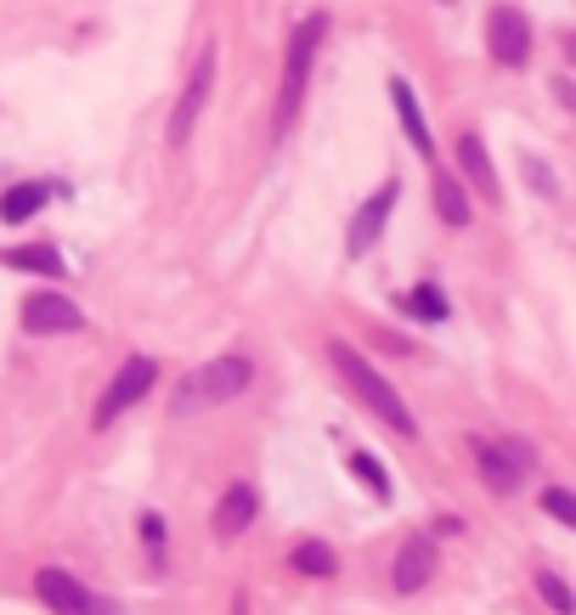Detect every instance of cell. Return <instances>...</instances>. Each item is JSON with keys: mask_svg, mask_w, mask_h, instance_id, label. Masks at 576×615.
<instances>
[{"mask_svg": "<svg viewBox=\"0 0 576 615\" xmlns=\"http://www.w3.org/2000/svg\"><path fill=\"white\" fill-rule=\"evenodd\" d=\"M436 215L447 220V226H469L474 220V204H469V186L458 181V175H436Z\"/></svg>", "mask_w": 576, "mask_h": 615, "instance_id": "e0dca14e", "label": "cell"}, {"mask_svg": "<svg viewBox=\"0 0 576 615\" xmlns=\"http://www.w3.org/2000/svg\"><path fill=\"white\" fill-rule=\"evenodd\" d=\"M328 40V12H311L306 23H295L288 34V52H282V90H277V119H271V136L282 141L295 130L300 108H306V85H311V68H317V52Z\"/></svg>", "mask_w": 576, "mask_h": 615, "instance_id": "7a4b0ae2", "label": "cell"}, {"mask_svg": "<svg viewBox=\"0 0 576 615\" xmlns=\"http://www.w3.org/2000/svg\"><path fill=\"white\" fill-rule=\"evenodd\" d=\"M458 164H463V181L474 186V193L498 204V170H492V153H487V141H480L474 130H463V136H458Z\"/></svg>", "mask_w": 576, "mask_h": 615, "instance_id": "5bb4252c", "label": "cell"}, {"mask_svg": "<svg viewBox=\"0 0 576 615\" xmlns=\"http://www.w3.org/2000/svg\"><path fill=\"white\" fill-rule=\"evenodd\" d=\"M345 463H351V475H356V481H362V486H367L378 503H391V475H384V463H378L373 452H362V446H356Z\"/></svg>", "mask_w": 576, "mask_h": 615, "instance_id": "d6986e66", "label": "cell"}, {"mask_svg": "<svg viewBox=\"0 0 576 615\" xmlns=\"http://www.w3.org/2000/svg\"><path fill=\"white\" fill-rule=\"evenodd\" d=\"M520 175L532 181V186H537L543 198H559V181H554V170H548L543 159H532V153H525V159H520Z\"/></svg>", "mask_w": 576, "mask_h": 615, "instance_id": "7402d4cb", "label": "cell"}, {"mask_svg": "<svg viewBox=\"0 0 576 615\" xmlns=\"http://www.w3.org/2000/svg\"><path fill=\"white\" fill-rule=\"evenodd\" d=\"M23 327H29L34 339L79 334V327H85V311H79L68 294H57V289H34V294L23 300Z\"/></svg>", "mask_w": 576, "mask_h": 615, "instance_id": "9c48e42d", "label": "cell"}, {"mask_svg": "<svg viewBox=\"0 0 576 615\" xmlns=\"http://www.w3.org/2000/svg\"><path fill=\"white\" fill-rule=\"evenodd\" d=\"M255 514H260V492L237 481V486H226V492H221V503H215V519H210V531H215L221 542H237V537H244V531L255 526Z\"/></svg>", "mask_w": 576, "mask_h": 615, "instance_id": "7c38bea8", "label": "cell"}, {"mask_svg": "<svg viewBox=\"0 0 576 615\" xmlns=\"http://www.w3.org/2000/svg\"><path fill=\"white\" fill-rule=\"evenodd\" d=\"M141 537H148L153 553H164V519L159 514H141Z\"/></svg>", "mask_w": 576, "mask_h": 615, "instance_id": "cb8c5ba5", "label": "cell"}, {"mask_svg": "<svg viewBox=\"0 0 576 615\" xmlns=\"http://www.w3.org/2000/svg\"><path fill=\"white\" fill-rule=\"evenodd\" d=\"M396 198H402V181L391 175V181H378L373 193L356 204V215H351V231H345V255H351V260L373 255V244L384 238V226H391V209H396Z\"/></svg>", "mask_w": 576, "mask_h": 615, "instance_id": "52a82bcc", "label": "cell"}, {"mask_svg": "<svg viewBox=\"0 0 576 615\" xmlns=\"http://www.w3.org/2000/svg\"><path fill=\"white\" fill-rule=\"evenodd\" d=\"M543 508L559 519V526H570V531H576V492H565V486H548V492H543Z\"/></svg>", "mask_w": 576, "mask_h": 615, "instance_id": "603a6c76", "label": "cell"}, {"mask_svg": "<svg viewBox=\"0 0 576 615\" xmlns=\"http://www.w3.org/2000/svg\"><path fill=\"white\" fill-rule=\"evenodd\" d=\"M255 385V362L249 356H215L199 373H186V385L175 396V412H199V407H221L232 396H244Z\"/></svg>", "mask_w": 576, "mask_h": 615, "instance_id": "3957f363", "label": "cell"}, {"mask_svg": "<svg viewBox=\"0 0 576 615\" xmlns=\"http://www.w3.org/2000/svg\"><path fill=\"white\" fill-rule=\"evenodd\" d=\"M153 378H159V362L153 356H130L114 378H108V390H103V401H96V412H90V423L96 430H108V423H119L141 396L153 390Z\"/></svg>", "mask_w": 576, "mask_h": 615, "instance_id": "5b68a950", "label": "cell"}, {"mask_svg": "<svg viewBox=\"0 0 576 615\" xmlns=\"http://www.w3.org/2000/svg\"><path fill=\"white\" fill-rule=\"evenodd\" d=\"M391 102H396V119H402V130H407V141H413V153H418V159H436V136H429V125H424V108H418L413 85H407L402 74L391 79Z\"/></svg>", "mask_w": 576, "mask_h": 615, "instance_id": "4fadbf2b", "label": "cell"}, {"mask_svg": "<svg viewBox=\"0 0 576 615\" xmlns=\"http://www.w3.org/2000/svg\"><path fill=\"white\" fill-rule=\"evenodd\" d=\"M537 598L554 609V615H576V593L559 571H537Z\"/></svg>", "mask_w": 576, "mask_h": 615, "instance_id": "ffe728a7", "label": "cell"}, {"mask_svg": "<svg viewBox=\"0 0 576 615\" xmlns=\"http://www.w3.org/2000/svg\"><path fill=\"white\" fill-rule=\"evenodd\" d=\"M436 564H441L436 542H429V537H407V542H402V553H396V564H391V587H396L402 598L424 593V587H429V576H436Z\"/></svg>", "mask_w": 576, "mask_h": 615, "instance_id": "8fae6325", "label": "cell"}, {"mask_svg": "<svg viewBox=\"0 0 576 615\" xmlns=\"http://www.w3.org/2000/svg\"><path fill=\"white\" fill-rule=\"evenodd\" d=\"M295 571H306V576H333V571H340V559H333L328 542H300V548H295Z\"/></svg>", "mask_w": 576, "mask_h": 615, "instance_id": "44dd1931", "label": "cell"}, {"mask_svg": "<svg viewBox=\"0 0 576 615\" xmlns=\"http://www.w3.org/2000/svg\"><path fill=\"white\" fill-rule=\"evenodd\" d=\"M210 85H215V45H204L199 63H192V74H186V90H181V102L170 114V148H186L192 125H199V114L210 102Z\"/></svg>", "mask_w": 576, "mask_h": 615, "instance_id": "30bf717a", "label": "cell"}, {"mask_svg": "<svg viewBox=\"0 0 576 615\" xmlns=\"http://www.w3.org/2000/svg\"><path fill=\"white\" fill-rule=\"evenodd\" d=\"M554 97H559V102L576 114V85H570V79H554Z\"/></svg>", "mask_w": 576, "mask_h": 615, "instance_id": "d4e9b609", "label": "cell"}, {"mask_svg": "<svg viewBox=\"0 0 576 615\" xmlns=\"http://www.w3.org/2000/svg\"><path fill=\"white\" fill-rule=\"evenodd\" d=\"M441 7H452V0H441Z\"/></svg>", "mask_w": 576, "mask_h": 615, "instance_id": "4316f807", "label": "cell"}, {"mask_svg": "<svg viewBox=\"0 0 576 615\" xmlns=\"http://www.w3.org/2000/svg\"><path fill=\"white\" fill-rule=\"evenodd\" d=\"M34 593H40V604L52 609V615H125L114 598L90 593L79 576L57 571V564H45V571H34Z\"/></svg>", "mask_w": 576, "mask_h": 615, "instance_id": "277c9868", "label": "cell"}, {"mask_svg": "<svg viewBox=\"0 0 576 615\" xmlns=\"http://www.w3.org/2000/svg\"><path fill=\"white\" fill-rule=\"evenodd\" d=\"M487 52L498 68H525L532 63V23L520 7H492L487 18Z\"/></svg>", "mask_w": 576, "mask_h": 615, "instance_id": "ba28073f", "label": "cell"}, {"mask_svg": "<svg viewBox=\"0 0 576 615\" xmlns=\"http://www.w3.org/2000/svg\"><path fill=\"white\" fill-rule=\"evenodd\" d=\"M328 362H333V373H340V385L384 423L391 435H402V441H413L418 435V418L407 412V401L396 396V385L384 378L367 356H356V345H345V339H328Z\"/></svg>", "mask_w": 576, "mask_h": 615, "instance_id": "6da1fadb", "label": "cell"}, {"mask_svg": "<svg viewBox=\"0 0 576 615\" xmlns=\"http://www.w3.org/2000/svg\"><path fill=\"white\" fill-rule=\"evenodd\" d=\"M559 45H565V63H570V68H576V29H570V34H565V40H559Z\"/></svg>", "mask_w": 576, "mask_h": 615, "instance_id": "484cf974", "label": "cell"}, {"mask_svg": "<svg viewBox=\"0 0 576 615\" xmlns=\"http://www.w3.org/2000/svg\"><path fill=\"white\" fill-rule=\"evenodd\" d=\"M52 193H57L52 181H18V186H7V193H0V226H23V220H34Z\"/></svg>", "mask_w": 576, "mask_h": 615, "instance_id": "9a60e30c", "label": "cell"}, {"mask_svg": "<svg viewBox=\"0 0 576 615\" xmlns=\"http://www.w3.org/2000/svg\"><path fill=\"white\" fill-rule=\"evenodd\" d=\"M0 260H7L12 271H34V277H52V282L68 271V260H63L52 244H18V249H7Z\"/></svg>", "mask_w": 576, "mask_h": 615, "instance_id": "2e32d148", "label": "cell"}, {"mask_svg": "<svg viewBox=\"0 0 576 615\" xmlns=\"http://www.w3.org/2000/svg\"><path fill=\"white\" fill-rule=\"evenodd\" d=\"M396 305H402L407 316H418V322H447V294L436 289V282H418V289L402 294Z\"/></svg>", "mask_w": 576, "mask_h": 615, "instance_id": "ac0fdd59", "label": "cell"}, {"mask_svg": "<svg viewBox=\"0 0 576 615\" xmlns=\"http://www.w3.org/2000/svg\"><path fill=\"white\" fill-rule=\"evenodd\" d=\"M474 463H480V481H487L498 497H509L537 468V452L525 441H474Z\"/></svg>", "mask_w": 576, "mask_h": 615, "instance_id": "8992f818", "label": "cell"}]
</instances>
